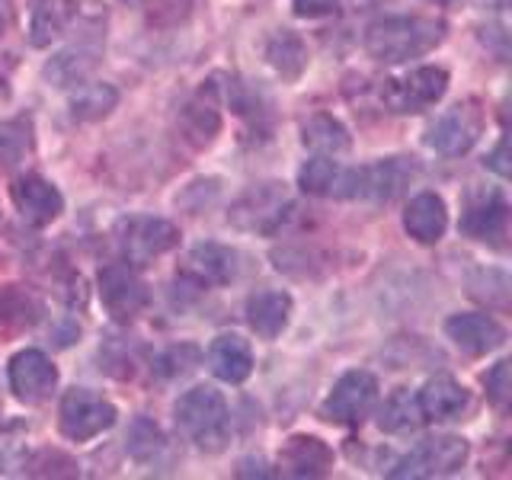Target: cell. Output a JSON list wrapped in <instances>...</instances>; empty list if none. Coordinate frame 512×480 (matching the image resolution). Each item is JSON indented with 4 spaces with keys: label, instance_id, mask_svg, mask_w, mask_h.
<instances>
[{
    "label": "cell",
    "instance_id": "30",
    "mask_svg": "<svg viewBox=\"0 0 512 480\" xmlns=\"http://www.w3.org/2000/svg\"><path fill=\"white\" fill-rule=\"evenodd\" d=\"M36 148V135H32V119L16 116L0 122V167L13 170Z\"/></svg>",
    "mask_w": 512,
    "mask_h": 480
},
{
    "label": "cell",
    "instance_id": "8",
    "mask_svg": "<svg viewBox=\"0 0 512 480\" xmlns=\"http://www.w3.org/2000/svg\"><path fill=\"white\" fill-rule=\"evenodd\" d=\"M464 461H468V442L458 436H432L416 445L410 455L400 458L391 477H442L455 474Z\"/></svg>",
    "mask_w": 512,
    "mask_h": 480
},
{
    "label": "cell",
    "instance_id": "6",
    "mask_svg": "<svg viewBox=\"0 0 512 480\" xmlns=\"http://www.w3.org/2000/svg\"><path fill=\"white\" fill-rule=\"evenodd\" d=\"M288 208H292V199H288V189L282 183H260V186H250L244 196L231 205L228 221L240 231L269 234L282 224Z\"/></svg>",
    "mask_w": 512,
    "mask_h": 480
},
{
    "label": "cell",
    "instance_id": "17",
    "mask_svg": "<svg viewBox=\"0 0 512 480\" xmlns=\"http://www.w3.org/2000/svg\"><path fill=\"white\" fill-rule=\"evenodd\" d=\"M279 461L292 477H324L333 468V452L317 436H292L285 442Z\"/></svg>",
    "mask_w": 512,
    "mask_h": 480
},
{
    "label": "cell",
    "instance_id": "31",
    "mask_svg": "<svg viewBox=\"0 0 512 480\" xmlns=\"http://www.w3.org/2000/svg\"><path fill=\"white\" fill-rule=\"evenodd\" d=\"M119 103V90L112 84H84L71 100V116L80 122H93L109 116Z\"/></svg>",
    "mask_w": 512,
    "mask_h": 480
},
{
    "label": "cell",
    "instance_id": "39",
    "mask_svg": "<svg viewBox=\"0 0 512 480\" xmlns=\"http://www.w3.org/2000/svg\"><path fill=\"white\" fill-rule=\"evenodd\" d=\"M7 103H10V84L0 77V106H7Z\"/></svg>",
    "mask_w": 512,
    "mask_h": 480
},
{
    "label": "cell",
    "instance_id": "16",
    "mask_svg": "<svg viewBox=\"0 0 512 480\" xmlns=\"http://www.w3.org/2000/svg\"><path fill=\"white\" fill-rule=\"evenodd\" d=\"M445 333L458 349L471 352V356H484L506 343L503 324H496L490 314H455L445 320Z\"/></svg>",
    "mask_w": 512,
    "mask_h": 480
},
{
    "label": "cell",
    "instance_id": "40",
    "mask_svg": "<svg viewBox=\"0 0 512 480\" xmlns=\"http://www.w3.org/2000/svg\"><path fill=\"white\" fill-rule=\"evenodd\" d=\"M436 4H448V0H436Z\"/></svg>",
    "mask_w": 512,
    "mask_h": 480
},
{
    "label": "cell",
    "instance_id": "24",
    "mask_svg": "<svg viewBox=\"0 0 512 480\" xmlns=\"http://www.w3.org/2000/svg\"><path fill=\"white\" fill-rule=\"evenodd\" d=\"M45 314V304L23 285L0 288V324L7 330H29L36 327Z\"/></svg>",
    "mask_w": 512,
    "mask_h": 480
},
{
    "label": "cell",
    "instance_id": "21",
    "mask_svg": "<svg viewBox=\"0 0 512 480\" xmlns=\"http://www.w3.org/2000/svg\"><path fill=\"white\" fill-rule=\"evenodd\" d=\"M420 397V410H423V420H455V416L468 407V391L461 388L455 378L439 375L426 381V388L416 394Z\"/></svg>",
    "mask_w": 512,
    "mask_h": 480
},
{
    "label": "cell",
    "instance_id": "23",
    "mask_svg": "<svg viewBox=\"0 0 512 480\" xmlns=\"http://www.w3.org/2000/svg\"><path fill=\"white\" fill-rule=\"evenodd\" d=\"M183 132L186 138L196 144V148H205V144H212L215 135L221 132V112H218V103L212 96V87L208 93L202 90L196 100H189L186 109H183Z\"/></svg>",
    "mask_w": 512,
    "mask_h": 480
},
{
    "label": "cell",
    "instance_id": "20",
    "mask_svg": "<svg viewBox=\"0 0 512 480\" xmlns=\"http://www.w3.org/2000/svg\"><path fill=\"white\" fill-rule=\"evenodd\" d=\"M292 317V295L288 292H256L247 301V324L263 340H276Z\"/></svg>",
    "mask_w": 512,
    "mask_h": 480
},
{
    "label": "cell",
    "instance_id": "12",
    "mask_svg": "<svg viewBox=\"0 0 512 480\" xmlns=\"http://www.w3.org/2000/svg\"><path fill=\"white\" fill-rule=\"evenodd\" d=\"M10 378V391L23 400V404H42V400L52 397L55 384H58V368L52 359L39 349H23L10 359L7 368Z\"/></svg>",
    "mask_w": 512,
    "mask_h": 480
},
{
    "label": "cell",
    "instance_id": "4",
    "mask_svg": "<svg viewBox=\"0 0 512 480\" xmlns=\"http://www.w3.org/2000/svg\"><path fill=\"white\" fill-rule=\"evenodd\" d=\"M116 407L106 397L93 394L87 388H71L64 391L61 407H58V426L71 442H90L100 432L116 426Z\"/></svg>",
    "mask_w": 512,
    "mask_h": 480
},
{
    "label": "cell",
    "instance_id": "37",
    "mask_svg": "<svg viewBox=\"0 0 512 480\" xmlns=\"http://www.w3.org/2000/svg\"><path fill=\"white\" fill-rule=\"evenodd\" d=\"M487 164H490L496 173H500V176H509V164H506V141L496 144V151L487 157Z\"/></svg>",
    "mask_w": 512,
    "mask_h": 480
},
{
    "label": "cell",
    "instance_id": "33",
    "mask_svg": "<svg viewBox=\"0 0 512 480\" xmlns=\"http://www.w3.org/2000/svg\"><path fill=\"white\" fill-rule=\"evenodd\" d=\"M196 365H199V349L196 346H173L157 359V372L164 378H176V375L192 372Z\"/></svg>",
    "mask_w": 512,
    "mask_h": 480
},
{
    "label": "cell",
    "instance_id": "36",
    "mask_svg": "<svg viewBox=\"0 0 512 480\" xmlns=\"http://www.w3.org/2000/svg\"><path fill=\"white\" fill-rule=\"evenodd\" d=\"M292 7L301 20H320V16H333L340 10V0H292Z\"/></svg>",
    "mask_w": 512,
    "mask_h": 480
},
{
    "label": "cell",
    "instance_id": "26",
    "mask_svg": "<svg viewBox=\"0 0 512 480\" xmlns=\"http://www.w3.org/2000/svg\"><path fill=\"white\" fill-rule=\"evenodd\" d=\"M423 423L426 420L420 410V397L407 388H397L378 410V426H381V432H391V436H404V432L420 429Z\"/></svg>",
    "mask_w": 512,
    "mask_h": 480
},
{
    "label": "cell",
    "instance_id": "2",
    "mask_svg": "<svg viewBox=\"0 0 512 480\" xmlns=\"http://www.w3.org/2000/svg\"><path fill=\"white\" fill-rule=\"evenodd\" d=\"M176 426L183 436L208 455H218L231 439L228 404L215 388H192L173 407Z\"/></svg>",
    "mask_w": 512,
    "mask_h": 480
},
{
    "label": "cell",
    "instance_id": "34",
    "mask_svg": "<svg viewBox=\"0 0 512 480\" xmlns=\"http://www.w3.org/2000/svg\"><path fill=\"white\" fill-rule=\"evenodd\" d=\"M484 384H487V397L493 407L506 410L509 407V394H512V381H509V362H496L490 372L484 375Z\"/></svg>",
    "mask_w": 512,
    "mask_h": 480
},
{
    "label": "cell",
    "instance_id": "1",
    "mask_svg": "<svg viewBox=\"0 0 512 480\" xmlns=\"http://www.w3.org/2000/svg\"><path fill=\"white\" fill-rule=\"evenodd\" d=\"M445 39V23L429 16H384L365 29L368 55L384 64H404L432 52Z\"/></svg>",
    "mask_w": 512,
    "mask_h": 480
},
{
    "label": "cell",
    "instance_id": "27",
    "mask_svg": "<svg viewBox=\"0 0 512 480\" xmlns=\"http://www.w3.org/2000/svg\"><path fill=\"white\" fill-rule=\"evenodd\" d=\"M71 20L68 0H32L29 10V42L36 48H45L52 39H58L64 26Z\"/></svg>",
    "mask_w": 512,
    "mask_h": 480
},
{
    "label": "cell",
    "instance_id": "14",
    "mask_svg": "<svg viewBox=\"0 0 512 480\" xmlns=\"http://www.w3.org/2000/svg\"><path fill=\"white\" fill-rule=\"evenodd\" d=\"M461 231L484 240L490 247H503L509 234V205L500 192H487V196H474L461 215Z\"/></svg>",
    "mask_w": 512,
    "mask_h": 480
},
{
    "label": "cell",
    "instance_id": "15",
    "mask_svg": "<svg viewBox=\"0 0 512 480\" xmlns=\"http://www.w3.org/2000/svg\"><path fill=\"white\" fill-rule=\"evenodd\" d=\"M237 272H240L237 250L224 244H199L189 250L183 279H192L196 288H205V285H228L237 279Z\"/></svg>",
    "mask_w": 512,
    "mask_h": 480
},
{
    "label": "cell",
    "instance_id": "25",
    "mask_svg": "<svg viewBox=\"0 0 512 480\" xmlns=\"http://www.w3.org/2000/svg\"><path fill=\"white\" fill-rule=\"evenodd\" d=\"M301 141L304 148H311L317 154H346L352 148V138H349V128L327 116V112H317L308 122L301 125Z\"/></svg>",
    "mask_w": 512,
    "mask_h": 480
},
{
    "label": "cell",
    "instance_id": "9",
    "mask_svg": "<svg viewBox=\"0 0 512 480\" xmlns=\"http://www.w3.org/2000/svg\"><path fill=\"white\" fill-rule=\"evenodd\" d=\"M375 404H378V378L368 372H346L324 400V416L330 423L356 426L375 410Z\"/></svg>",
    "mask_w": 512,
    "mask_h": 480
},
{
    "label": "cell",
    "instance_id": "5",
    "mask_svg": "<svg viewBox=\"0 0 512 480\" xmlns=\"http://www.w3.org/2000/svg\"><path fill=\"white\" fill-rule=\"evenodd\" d=\"M480 132H484V109H480L477 100H464V103H455L452 109H445L442 116L429 125L426 144L436 154L461 157L474 148Z\"/></svg>",
    "mask_w": 512,
    "mask_h": 480
},
{
    "label": "cell",
    "instance_id": "3",
    "mask_svg": "<svg viewBox=\"0 0 512 480\" xmlns=\"http://www.w3.org/2000/svg\"><path fill=\"white\" fill-rule=\"evenodd\" d=\"M116 244L128 266H148L180 244V228L164 218L132 215L116 224Z\"/></svg>",
    "mask_w": 512,
    "mask_h": 480
},
{
    "label": "cell",
    "instance_id": "13",
    "mask_svg": "<svg viewBox=\"0 0 512 480\" xmlns=\"http://www.w3.org/2000/svg\"><path fill=\"white\" fill-rule=\"evenodd\" d=\"M10 199L16 205V212L23 215V221L36 224V228H45V224H52L64 212L61 192L36 173L16 176L10 186Z\"/></svg>",
    "mask_w": 512,
    "mask_h": 480
},
{
    "label": "cell",
    "instance_id": "22",
    "mask_svg": "<svg viewBox=\"0 0 512 480\" xmlns=\"http://www.w3.org/2000/svg\"><path fill=\"white\" fill-rule=\"evenodd\" d=\"M298 183L311 196H330V199H346V183H349V167H340L336 160L314 157L301 167Z\"/></svg>",
    "mask_w": 512,
    "mask_h": 480
},
{
    "label": "cell",
    "instance_id": "19",
    "mask_svg": "<svg viewBox=\"0 0 512 480\" xmlns=\"http://www.w3.org/2000/svg\"><path fill=\"white\" fill-rule=\"evenodd\" d=\"M404 228L413 240H420V244H436V240H442L448 228V212H445L442 196H436V192L413 196L404 212Z\"/></svg>",
    "mask_w": 512,
    "mask_h": 480
},
{
    "label": "cell",
    "instance_id": "29",
    "mask_svg": "<svg viewBox=\"0 0 512 480\" xmlns=\"http://www.w3.org/2000/svg\"><path fill=\"white\" fill-rule=\"evenodd\" d=\"M96 58H100L96 48H87V45L68 48V52H61V55H55L52 61H48L45 77L52 80L55 87H77L93 74Z\"/></svg>",
    "mask_w": 512,
    "mask_h": 480
},
{
    "label": "cell",
    "instance_id": "38",
    "mask_svg": "<svg viewBox=\"0 0 512 480\" xmlns=\"http://www.w3.org/2000/svg\"><path fill=\"white\" fill-rule=\"evenodd\" d=\"M10 23H13V4L10 0H0V36L10 29Z\"/></svg>",
    "mask_w": 512,
    "mask_h": 480
},
{
    "label": "cell",
    "instance_id": "28",
    "mask_svg": "<svg viewBox=\"0 0 512 480\" xmlns=\"http://www.w3.org/2000/svg\"><path fill=\"white\" fill-rule=\"evenodd\" d=\"M266 61L282 80H298L304 68H308V45H304L295 32L282 29L266 42Z\"/></svg>",
    "mask_w": 512,
    "mask_h": 480
},
{
    "label": "cell",
    "instance_id": "35",
    "mask_svg": "<svg viewBox=\"0 0 512 480\" xmlns=\"http://www.w3.org/2000/svg\"><path fill=\"white\" fill-rule=\"evenodd\" d=\"M192 13V0H154L151 23L154 26H180L186 16Z\"/></svg>",
    "mask_w": 512,
    "mask_h": 480
},
{
    "label": "cell",
    "instance_id": "32",
    "mask_svg": "<svg viewBox=\"0 0 512 480\" xmlns=\"http://www.w3.org/2000/svg\"><path fill=\"white\" fill-rule=\"evenodd\" d=\"M125 448L138 464H151L167 448V439H164V432H160V426L154 420H148V416H138V420L128 426Z\"/></svg>",
    "mask_w": 512,
    "mask_h": 480
},
{
    "label": "cell",
    "instance_id": "7",
    "mask_svg": "<svg viewBox=\"0 0 512 480\" xmlns=\"http://www.w3.org/2000/svg\"><path fill=\"white\" fill-rule=\"evenodd\" d=\"M448 90V71L445 68H416L404 77L384 80L381 87V100L391 112H423L432 103H439Z\"/></svg>",
    "mask_w": 512,
    "mask_h": 480
},
{
    "label": "cell",
    "instance_id": "18",
    "mask_svg": "<svg viewBox=\"0 0 512 480\" xmlns=\"http://www.w3.org/2000/svg\"><path fill=\"white\" fill-rule=\"evenodd\" d=\"M208 368L228 384H240L247 381L253 372V352L247 346V340H240L237 333H221L208 346Z\"/></svg>",
    "mask_w": 512,
    "mask_h": 480
},
{
    "label": "cell",
    "instance_id": "10",
    "mask_svg": "<svg viewBox=\"0 0 512 480\" xmlns=\"http://www.w3.org/2000/svg\"><path fill=\"white\" fill-rule=\"evenodd\" d=\"M100 298L119 324L135 320L151 301L148 285L138 279V272L128 263H109L100 269Z\"/></svg>",
    "mask_w": 512,
    "mask_h": 480
},
{
    "label": "cell",
    "instance_id": "11",
    "mask_svg": "<svg viewBox=\"0 0 512 480\" xmlns=\"http://www.w3.org/2000/svg\"><path fill=\"white\" fill-rule=\"evenodd\" d=\"M413 176V164H407L404 157H388L368 167H352L349 170V186L346 199H372V202H391L397 192H404V186Z\"/></svg>",
    "mask_w": 512,
    "mask_h": 480
}]
</instances>
